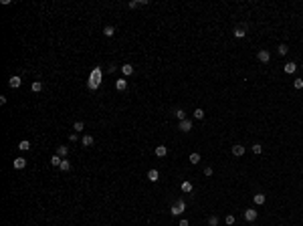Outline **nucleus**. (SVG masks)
<instances>
[{
    "mask_svg": "<svg viewBox=\"0 0 303 226\" xmlns=\"http://www.w3.org/2000/svg\"><path fill=\"white\" fill-rule=\"evenodd\" d=\"M265 194H255V204H257V206H263V204H265Z\"/></svg>",
    "mask_w": 303,
    "mask_h": 226,
    "instance_id": "obj_15",
    "label": "nucleus"
},
{
    "mask_svg": "<svg viewBox=\"0 0 303 226\" xmlns=\"http://www.w3.org/2000/svg\"><path fill=\"white\" fill-rule=\"evenodd\" d=\"M83 127H85V123L83 121H75V125H73V129L79 133V131H83Z\"/></svg>",
    "mask_w": 303,
    "mask_h": 226,
    "instance_id": "obj_26",
    "label": "nucleus"
},
{
    "mask_svg": "<svg viewBox=\"0 0 303 226\" xmlns=\"http://www.w3.org/2000/svg\"><path fill=\"white\" fill-rule=\"evenodd\" d=\"M301 67H303V65H301Z\"/></svg>",
    "mask_w": 303,
    "mask_h": 226,
    "instance_id": "obj_36",
    "label": "nucleus"
},
{
    "mask_svg": "<svg viewBox=\"0 0 303 226\" xmlns=\"http://www.w3.org/2000/svg\"><path fill=\"white\" fill-rule=\"evenodd\" d=\"M182 192H192V184H190L188 180H186V182H182Z\"/></svg>",
    "mask_w": 303,
    "mask_h": 226,
    "instance_id": "obj_27",
    "label": "nucleus"
},
{
    "mask_svg": "<svg viewBox=\"0 0 303 226\" xmlns=\"http://www.w3.org/2000/svg\"><path fill=\"white\" fill-rule=\"evenodd\" d=\"M144 4H146V0H131L130 8H138V6H144Z\"/></svg>",
    "mask_w": 303,
    "mask_h": 226,
    "instance_id": "obj_19",
    "label": "nucleus"
},
{
    "mask_svg": "<svg viewBox=\"0 0 303 226\" xmlns=\"http://www.w3.org/2000/svg\"><path fill=\"white\" fill-rule=\"evenodd\" d=\"M208 224H210V226H218V216H210V218H208Z\"/></svg>",
    "mask_w": 303,
    "mask_h": 226,
    "instance_id": "obj_30",
    "label": "nucleus"
},
{
    "mask_svg": "<svg viewBox=\"0 0 303 226\" xmlns=\"http://www.w3.org/2000/svg\"><path fill=\"white\" fill-rule=\"evenodd\" d=\"M204 176H212V168H206V170H204Z\"/></svg>",
    "mask_w": 303,
    "mask_h": 226,
    "instance_id": "obj_34",
    "label": "nucleus"
},
{
    "mask_svg": "<svg viewBox=\"0 0 303 226\" xmlns=\"http://www.w3.org/2000/svg\"><path fill=\"white\" fill-rule=\"evenodd\" d=\"M148 180H150V182H158V180H160L158 170H150V172H148Z\"/></svg>",
    "mask_w": 303,
    "mask_h": 226,
    "instance_id": "obj_12",
    "label": "nucleus"
},
{
    "mask_svg": "<svg viewBox=\"0 0 303 226\" xmlns=\"http://www.w3.org/2000/svg\"><path fill=\"white\" fill-rule=\"evenodd\" d=\"M245 220L247 222H255V220H257V210H255V208L245 210Z\"/></svg>",
    "mask_w": 303,
    "mask_h": 226,
    "instance_id": "obj_3",
    "label": "nucleus"
},
{
    "mask_svg": "<svg viewBox=\"0 0 303 226\" xmlns=\"http://www.w3.org/2000/svg\"><path fill=\"white\" fill-rule=\"evenodd\" d=\"M242 153H245V147L242 146H232V156H242Z\"/></svg>",
    "mask_w": 303,
    "mask_h": 226,
    "instance_id": "obj_16",
    "label": "nucleus"
},
{
    "mask_svg": "<svg viewBox=\"0 0 303 226\" xmlns=\"http://www.w3.org/2000/svg\"><path fill=\"white\" fill-rule=\"evenodd\" d=\"M67 153H69V147H67V146H59V147H57V156H59V157H63V160H65Z\"/></svg>",
    "mask_w": 303,
    "mask_h": 226,
    "instance_id": "obj_10",
    "label": "nucleus"
},
{
    "mask_svg": "<svg viewBox=\"0 0 303 226\" xmlns=\"http://www.w3.org/2000/svg\"><path fill=\"white\" fill-rule=\"evenodd\" d=\"M156 156L158 157H166V156H168V147H166V146H158L156 147Z\"/></svg>",
    "mask_w": 303,
    "mask_h": 226,
    "instance_id": "obj_11",
    "label": "nucleus"
},
{
    "mask_svg": "<svg viewBox=\"0 0 303 226\" xmlns=\"http://www.w3.org/2000/svg\"><path fill=\"white\" fill-rule=\"evenodd\" d=\"M59 168H61L63 172H69V170H71V164H69V161H67V160H63V161H61V166H59Z\"/></svg>",
    "mask_w": 303,
    "mask_h": 226,
    "instance_id": "obj_24",
    "label": "nucleus"
},
{
    "mask_svg": "<svg viewBox=\"0 0 303 226\" xmlns=\"http://www.w3.org/2000/svg\"><path fill=\"white\" fill-rule=\"evenodd\" d=\"M194 117H196V119H204V109H200V107H198V109L194 111Z\"/></svg>",
    "mask_w": 303,
    "mask_h": 226,
    "instance_id": "obj_29",
    "label": "nucleus"
},
{
    "mask_svg": "<svg viewBox=\"0 0 303 226\" xmlns=\"http://www.w3.org/2000/svg\"><path fill=\"white\" fill-rule=\"evenodd\" d=\"M32 91H35V93L42 91V83H41V81H35V83H32Z\"/></svg>",
    "mask_w": 303,
    "mask_h": 226,
    "instance_id": "obj_25",
    "label": "nucleus"
},
{
    "mask_svg": "<svg viewBox=\"0 0 303 226\" xmlns=\"http://www.w3.org/2000/svg\"><path fill=\"white\" fill-rule=\"evenodd\" d=\"M293 87H295V89H303V79H295V81H293Z\"/></svg>",
    "mask_w": 303,
    "mask_h": 226,
    "instance_id": "obj_31",
    "label": "nucleus"
},
{
    "mask_svg": "<svg viewBox=\"0 0 303 226\" xmlns=\"http://www.w3.org/2000/svg\"><path fill=\"white\" fill-rule=\"evenodd\" d=\"M198 161H200V153H196V151H194V153H190V164H194V166H196Z\"/></svg>",
    "mask_w": 303,
    "mask_h": 226,
    "instance_id": "obj_21",
    "label": "nucleus"
},
{
    "mask_svg": "<svg viewBox=\"0 0 303 226\" xmlns=\"http://www.w3.org/2000/svg\"><path fill=\"white\" fill-rule=\"evenodd\" d=\"M101 67H95L93 69V73H91V77H89V83H87V87L91 89V91H95L97 87H99V83H101Z\"/></svg>",
    "mask_w": 303,
    "mask_h": 226,
    "instance_id": "obj_1",
    "label": "nucleus"
},
{
    "mask_svg": "<svg viewBox=\"0 0 303 226\" xmlns=\"http://www.w3.org/2000/svg\"><path fill=\"white\" fill-rule=\"evenodd\" d=\"M283 71H285L287 75H293V73L297 71V65H295V63H287V65L283 67Z\"/></svg>",
    "mask_w": 303,
    "mask_h": 226,
    "instance_id": "obj_9",
    "label": "nucleus"
},
{
    "mask_svg": "<svg viewBox=\"0 0 303 226\" xmlns=\"http://www.w3.org/2000/svg\"><path fill=\"white\" fill-rule=\"evenodd\" d=\"M176 117L180 119V121H184V119H186V111H184V109H178V111H176Z\"/></svg>",
    "mask_w": 303,
    "mask_h": 226,
    "instance_id": "obj_28",
    "label": "nucleus"
},
{
    "mask_svg": "<svg viewBox=\"0 0 303 226\" xmlns=\"http://www.w3.org/2000/svg\"><path fill=\"white\" fill-rule=\"evenodd\" d=\"M180 226H188V220H186V218H184V220H180Z\"/></svg>",
    "mask_w": 303,
    "mask_h": 226,
    "instance_id": "obj_35",
    "label": "nucleus"
},
{
    "mask_svg": "<svg viewBox=\"0 0 303 226\" xmlns=\"http://www.w3.org/2000/svg\"><path fill=\"white\" fill-rule=\"evenodd\" d=\"M232 35L237 36V38H242V36L247 35V32H245V28H242V26H237V28H234V32H232Z\"/></svg>",
    "mask_w": 303,
    "mask_h": 226,
    "instance_id": "obj_17",
    "label": "nucleus"
},
{
    "mask_svg": "<svg viewBox=\"0 0 303 226\" xmlns=\"http://www.w3.org/2000/svg\"><path fill=\"white\" fill-rule=\"evenodd\" d=\"M61 161H63V157H59L57 153H55V156L51 157V164H53V166H61Z\"/></svg>",
    "mask_w": 303,
    "mask_h": 226,
    "instance_id": "obj_23",
    "label": "nucleus"
},
{
    "mask_svg": "<svg viewBox=\"0 0 303 226\" xmlns=\"http://www.w3.org/2000/svg\"><path fill=\"white\" fill-rule=\"evenodd\" d=\"M224 222H227V224H234V216H232V214H228L227 218H224Z\"/></svg>",
    "mask_w": 303,
    "mask_h": 226,
    "instance_id": "obj_33",
    "label": "nucleus"
},
{
    "mask_svg": "<svg viewBox=\"0 0 303 226\" xmlns=\"http://www.w3.org/2000/svg\"><path fill=\"white\" fill-rule=\"evenodd\" d=\"M20 83H22V79H20L18 75H14V77H10V79H8V87H20Z\"/></svg>",
    "mask_w": 303,
    "mask_h": 226,
    "instance_id": "obj_5",
    "label": "nucleus"
},
{
    "mask_svg": "<svg viewBox=\"0 0 303 226\" xmlns=\"http://www.w3.org/2000/svg\"><path fill=\"white\" fill-rule=\"evenodd\" d=\"M287 45H279V46H277V53H279L281 55V57H283V55H287Z\"/></svg>",
    "mask_w": 303,
    "mask_h": 226,
    "instance_id": "obj_22",
    "label": "nucleus"
},
{
    "mask_svg": "<svg viewBox=\"0 0 303 226\" xmlns=\"http://www.w3.org/2000/svg\"><path fill=\"white\" fill-rule=\"evenodd\" d=\"M263 151V146H261V143H255V146H253V153H261Z\"/></svg>",
    "mask_w": 303,
    "mask_h": 226,
    "instance_id": "obj_32",
    "label": "nucleus"
},
{
    "mask_svg": "<svg viewBox=\"0 0 303 226\" xmlns=\"http://www.w3.org/2000/svg\"><path fill=\"white\" fill-rule=\"evenodd\" d=\"M103 35H105V36H113V35H115V28L111 26V24H107V26L103 28Z\"/></svg>",
    "mask_w": 303,
    "mask_h": 226,
    "instance_id": "obj_18",
    "label": "nucleus"
},
{
    "mask_svg": "<svg viewBox=\"0 0 303 226\" xmlns=\"http://www.w3.org/2000/svg\"><path fill=\"white\" fill-rule=\"evenodd\" d=\"M18 150L20 151H28L31 150V142H28V139H22V142L18 143Z\"/></svg>",
    "mask_w": 303,
    "mask_h": 226,
    "instance_id": "obj_14",
    "label": "nucleus"
},
{
    "mask_svg": "<svg viewBox=\"0 0 303 226\" xmlns=\"http://www.w3.org/2000/svg\"><path fill=\"white\" fill-rule=\"evenodd\" d=\"M257 57H259V61H261V63H269L271 55H269V50H265V49H263V50H259V55H257Z\"/></svg>",
    "mask_w": 303,
    "mask_h": 226,
    "instance_id": "obj_7",
    "label": "nucleus"
},
{
    "mask_svg": "<svg viewBox=\"0 0 303 226\" xmlns=\"http://www.w3.org/2000/svg\"><path fill=\"white\" fill-rule=\"evenodd\" d=\"M12 166H14L16 170H22V168H27V160H24V157H16V160L12 161Z\"/></svg>",
    "mask_w": 303,
    "mask_h": 226,
    "instance_id": "obj_6",
    "label": "nucleus"
},
{
    "mask_svg": "<svg viewBox=\"0 0 303 226\" xmlns=\"http://www.w3.org/2000/svg\"><path fill=\"white\" fill-rule=\"evenodd\" d=\"M178 129L184 131V133H188V131L192 129V121H190V119H184V121H180V123H178Z\"/></svg>",
    "mask_w": 303,
    "mask_h": 226,
    "instance_id": "obj_4",
    "label": "nucleus"
},
{
    "mask_svg": "<svg viewBox=\"0 0 303 226\" xmlns=\"http://www.w3.org/2000/svg\"><path fill=\"white\" fill-rule=\"evenodd\" d=\"M115 89H117V91H125V89H127V81L125 79H119L117 83H115Z\"/></svg>",
    "mask_w": 303,
    "mask_h": 226,
    "instance_id": "obj_13",
    "label": "nucleus"
},
{
    "mask_svg": "<svg viewBox=\"0 0 303 226\" xmlns=\"http://www.w3.org/2000/svg\"><path fill=\"white\" fill-rule=\"evenodd\" d=\"M134 65H121V73H123V77H130V75H134Z\"/></svg>",
    "mask_w": 303,
    "mask_h": 226,
    "instance_id": "obj_8",
    "label": "nucleus"
},
{
    "mask_svg": "<svg viewBox=\"0 0 303 226\" xmlns=\"http://www.w3.org/2000/svg\"><path fill=\"white\" fill-rule=\"evenodd\" d=\"M186 210V202H184V200H178V202L176 204H174V206H172V210H170V212H172V216H180L182 214V212H184Z\"/></svg>",
    "mask_w": 303,
    "mask_h": 226,
    "instance_id": "obj_2",
    "label": "nucleus"
},
{
    "mask_svg": "<svg viewBox=\"0 0 303 226\" xmlns=\"http://www.w3.org/2000/svg\"><path fill=\"white\" fill-rule=\"evenodd\" d=\"M83 146H85V147L93 146V135H85V137H83Z\"/></svg>",
    "mask_w": 303,
    "mask_h": 226,
    "instance_id": "obj_20",
    "label": "nucleus"
}]
</instances>
